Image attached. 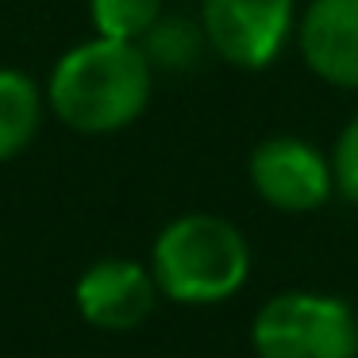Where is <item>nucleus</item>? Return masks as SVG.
Segmentation results:
<instances>
[{
    "instance_id": "1a4fd4ad",
    "label": "nucleus",
    "mask_w": 358,
    "mask_h": 358,
    "mask_svg": "<svg viewBox=\"0 0 358 358\" xmlns=\"http://www.w3.org/2000/svg\"><path fill=\"white\" fill-rule=\"evenodd\" d=\"M166 16V0H89L93 35L143 43L147 31Z\"/></svg>"
},
{
    "instance_id": "9d476101",
    "label": "nucleus",
    "mask_w": 358,
    "mask_h": 358,
    "mask_svg": "<svg viewBox=\"0 0 358 358\" xmlns=\"http://www.w3.org/2000/svg\"><path fill=\"white\" fill-rule=\"evenodd\" d=\"M208 47L201 31V20L189 24L181 16H162L143 39V50H147L150 66L155 70H189V66L201 58V50Z\"/></svg>"
},
{
    "instance_id": "7ed1b4c3",
    "label": "nucleus",
    "mask_w": 358,
    "mask_h": 358,
    "mask_svg": "<svg viewBox=\"0 0 358 358\" xmlns=\"http://www.w3.org/2000/svg\"><path fill=\"white\" fill-rule=\"evenodd\" d=\"M258 358H358V320L343 296L289 289L250 320Z\"/></svg>"
},
{
    "instance_id": "0eeeda50",
    "label": "nucleus",
    "mask_w": 358,
    "mask_h": 358,
    "mask_svg": "<svg viewBox=\"0 0 358 358\" xmlns=\"http://www.w3.org/2000/svg\"><path fill=\"white\" fill-rule=\"evenodd\" d=\"M293 43L316 81L358 93V0H308Z\"/></svg>"
},
{
    "instance_id": "39448f33",
    "label": "nucleus",
    "mask_w": 358,
    "mask_h": 358,
    "mask_svg": "<svg viewBox=\"0 0 358 358\" xmlns=\"http://www.w3.org/2000/svg\"><path fill=\"white\" fill-rule=\"evenodd\" d=\"M247 178L250 189L262 204L289 216L324 208L335 196V173H331V155L301 135H266L247 158Z\"/></svg>"
},
{
    "instance_id": "423d86ee",
    "label": "nucleus",
    "mask_w": 358,
    "mask_h": 358,
    "mask_svg": "<svg viewBox=\"0 0 358 358\" xmlns=\"http://www.w3.org/2000/svg\"><path fill=\"white\" fill-rule=\"evenodd\" d=\"M158 285L150 266L135 258H101L85 266L73 285V304L81 320L96 331H135L147 324L158 304Z\"/></svg>"
},
{
    "instance_id": "9b49d317",
    "label": "nucleus",
    "mask_w": 358,
    "mask_h": 358,
    "mask_svg": "<svg viewBox=\"0 0 358 358\" xmlns=\"http://www.w3.org/2000/svg\"><path fill=\"white\" fill-rule=\"evenodd\" d=\"M331 173H335V193L347 204H358V112L339 127L331 143Z\"/></svg>"
},
{
    "instance_id": "f257e3e1",
    "label": "nucleus",
    "mask_w": 358,
    "mask_h": 358,
    "mask_svg": "<svg viewBox=\"0 0 358 358\" xmlns=\"http://www.w3.org/2000/svg\"><path fill=\"white\" fill-rule=\"evenodd\" d=\"M43 93L62 127L78 135H116L147 112L155 66L143 43L93 35L58 58Z\"/></svg>"
},
{
    "instance_id": "6e6552de",
    "label": "nucleus",
    "mask_w": 358,
    "mask_h": 358,
    "mask_svg": "<svg viewBox=\"0 0 358 358\" xmlns=\"http://www.w3.org/2000/svg\"><path fill=\"white\" fill-rule=\"evenodd\" d=\"M47 93L35 85L31 73L16 66H0V162H12L31 147L39 135Z\"/></svg>"
},
{
    "instance_id": "20e7f679",
    "label": "nucleus",
    "mask_w": 358,
    "mask_h": 358,
    "mask_svg": "<svg viewBox=\"0 0 358 358\" xmlns=\"http://www.w3.org/2000/svg\"><path fill=\"white\" fill-rule=\"evenodd\" d=\"M296 16V0H201L196 20L220 62L243 73H262L293 43Z\"/></svg>"
},
{
    "instance_id": "f8f14e48",
    "label": "nucleus",
    "mask_w": 358,
    "mask_h": 358,
    "mask_svg": "<svg viewBox=\"0 0 358 358\" xmlns=\"http://www.w3.org/2000/svg\"><path fill=\"white\" fill-rule=\"evenodd\" d=\"M355 320H358V308H355Z\"/></svg>"
},
{
    "instance_id": "f03ea898",
    "label": "nucleus",
    "mask_w": 358,
    "mask_h": 358,
    "mask_svg": "<svg viewBox=\"0 0 358 358\" xmlns=\"http://www.w3.org/2000/svg\"><path fill=\"white\" fill-rule=\"evenodd\" d=\"M150 273L173 304L204 308L231 301L250 278V243L216 212H185L155 235Z\"/></svg>"
}]
</instances>
